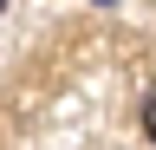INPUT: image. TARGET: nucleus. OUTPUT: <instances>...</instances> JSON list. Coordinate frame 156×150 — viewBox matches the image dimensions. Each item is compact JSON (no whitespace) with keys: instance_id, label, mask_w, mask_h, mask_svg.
Returning a JSON list of instances; mask_svg holds the SVG:
<instances>
[{"instance_id":"1","label":"nucleus","mask_w":156,"mask_h":150,"mask_svg":"<svg viewBox=\"0 0 156 150\" xmlns=\"http://www.w3.org/2000/svg\"><path fill=\"white\" fill-rule=\"evenodd\" d=\"M143 130H150V144H156V91H150V104H143Z\"/></svg>"}]
</instances>
